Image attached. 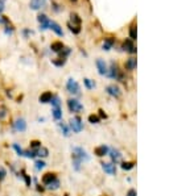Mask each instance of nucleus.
I'll list each match as a JSON object with an SVG mask.
<instances>
[{"label": "nucleus", "mask_w": 169, "mask_h": 196, "mask_svg": "<svg viewBox=\"0 0 169 196\" xmlns=\"http://www.w3.org/2000/svg\"><path fill=\"white\" fill-rule=\"evenodd\" d=\"M72 157H75L77 159H79L81 162H86V161H89L90 159V157L87 155V153H86V150L82 149V147H73V154H72Z\"/></svg>", "instance_id": "1"}, {"label": "nucleus", "mask_w": 169, "mask_h": 196, "mask_svg": "<svg viewBox=\"0 0 169 196\" xmlns=\"http://www.w3.org/2000/svg\"><path fill=\"white\" fill-rule=\"evenodd\" d=\"M70 128L73 129V132H74V133L82 132V129H83L82 118H81L79 116H75V117H73L72 120H70Z\"/></svg>", "instance_id": "2"}, {"label": "nucleus", "mask_w": 169, "mask_h": 196, "mask_svg": "<svg viewBox=\"0 0 169 196\" xmlns=\"http://www.w3.org/2000/svg\"><path fill=\"white\" fill-rule=\"evenodd\" d=\"M67 107H69L70 112H74V113H79L83 109V106L77 100V99H70V100H67Z\"/></svg>", "instance_id": "3"}, {"label": "nucleus", "mask_w": 169, "mask_h": 196, "mask_svg": "<svg viewBox=\"0 0 169 196\" xmlns=\"http://www.w3.org/2000/svg\"><path fill=\"white\" fill-rule=\"evenodd\" d=\"M66 88L70 93H74V95H78V93H79V86H78V83L74 79H69V80H67Z\"/></svg>", "instance_id": "4"}, {"label": "nucleus", "mask_w": 169, "mask_h": 196, "mask_svg": "<svg viewBox=\"0 0 169 196\" xmlns=\"http://www.w3.org/2000/svg\"><path fill=\"white\" fill-rule=\"evenodd\" d=\"M108 155L111 157V161L114 164H118L122 162V153L119 151L118 149H111L108 150Z\"/></svg>", "instance_id": "5"}, {"label": "nucleus", "mask_w": 169, "mask_h": 196, "mask_svg": "<svg viewBox=\"0 0 169 196\" xmlns=\"http://www.w3.org/2000/svg\"><path fill=\"white\" fill-rule=\"evenodd\" d=\"M13 128H15L17 132H25V129H27V123H25V120L22 117H19L15 120V123H13Z\"/></svg>", "instance_id": "6"}, {"label": "nucleus", "mask_w": 169, "mask_h": 196, "mask_svg": "<svg viewBox=\"0 0 169 196\" xmlns=\"http://www.w3.org/2000/svg\"><path fill=\"white\" fill-rule=\"evenodd\" d=\"M108 146L106 145H100V146H97L94 149V154L97 157H105V155H108Z\"/></svg>", "instance_id": "7"}, {"label": "nucleus", "mask_w": 169, "mask_h": 196, "mask_svg": "<svg viewBox=\"0 0 169 196\" xmlns=\"http://www.w3.org/2000/svg\"><path fill=\"white\" fill-rule=\"evenodd\" d=\"M56 179H57V177H56V174H54V172H46V174H44V175H42L41 182H42V184L48 186V184H50L52 182H54Z\"/></svg>", "instance_id": "8"}, {"label": "nucleus", "mask_w": 169, "mask_h": 196, "mask_svg": "<svg viewBox=\"0 0 169 196\" xmlns=\"http://www.w3.org/2000/svg\"><path fill=\"white\" fill-rule=\"evenodd\" d=\"M100 164H102V169L106 174H108V175L116 174V167H115L114 163H100Z\"/></svg>", "instance_id": "9"}, {"label": "nucleus", "mask_w": 169, "mask_h": 196, "mask_svg": "<svg viewBox=\"0 0 169 196\" xmlns=\"http://www.w3.org/2000/svg\"><path fill=\"white\" fill-rule=\"evenodd\" d=\"M97 67H98V71H99L100 75H106V74H108L107 65L103 59H97Z\"/></svg>", "instance_id": "10"}, {"label": "nucleus", "mask_w": 169, "mask_h": 196, "mask_svg": "<svg viewBox=\"0 0 169 196\" xmlns=\"http://www.w3.org/2000/svg\"><path fill=\"white\" fill-rule=\"evenodd\" d=\"M107 93L111 96H114V98H119L120 96V88L118 86H115V84H111V86H108L106 88Z\"/></svg>", "instance_id": "11"}, {"label": "nucleus", "mask_w": 169, "mask_h": 196, "mask_svg": "<svg viewBox=\"0 0 169 196\" xmlns=\"http://www.w3.org/2000/svg\"><path fill=\"white\" fill-rule=\"evenodd\" d=\"M52 98H53L52 92H49V91H46V92L41 93V95H40V98H38V100H40V103H42V104H46V103H50V100H52Z\"/></svg>", "instance_id": "12"}, {"label": "nucleus", "mask_w": 169, "mask_h": 196, "mask_svg": "<svg viewBox=\"0 0 169 196\" xmlns=\"http://www.w3.org/2000/svg\"><path fill=\"white\" fill-rule=\"evenodd\" d=\"M49 28L53 30V32L56 33L57 36H62L64 34V32H62V29H61V27L57 24V22H54V21H50L49 22Z\"/></svg>", "instance_id": "13"}, {"label": "nucleus", "mask_w": 169, "mask_h": 196, "mask_svg": "<svg viewBox=\"0 0 169 196\" xmlns=\"http://www.w3.org/2000/svg\"><path fill=\"white\" fill-rule=\"evenodd\" d=\"M123 47H124V50H127L128 53H135V52H136L134 44H132V39H126L124 44H123Z\"/></svg>", "instance_id": "14"}, {"label": "nucleus", "mask_w": 169, "mask_h": 196, "mask_svg": "<svg viewBox=\"0 0 169 196\" xmlns=\"http://www.w3.org/2000/svg\"><path fill=\"white\" fill-rule=\"evenodd\" d=\"M38 21H40L41 24V29H48L49 28V20L45 15H38Z\"/></svg>", "instance_id": "15"}, {"label": "nucleus", "mask_w": 169, "mask_h": 196, "mask_svg": "<svg viewBox=\"0 0 169 196\" xmlns=\"http://www.w3.org/2000/svg\"><path fill=\"white\" fill-rule=\"evenodd\" d=\"M64 44H62V42H53V44L52 45H50V49H52L53 50V52H54V53H61V52H62V50H64Z\"/></svg>", "instance_id": "16"}, {"label": "nucleus", "mask_w": 169, "mask_h": 196, "mask_svg": "<svg viewBox=\"0 0 169 196\" xmlns=\"http://www.w3.org/2000/svg\"><path fill=\"white\" fill-rule=\"evenodd\" d=\"M110 76L111 78H115V79H118V76H119V69H118V66L115 63H112L111 65V69H110Z\"/></svg>", "instance_id": "17"}, {"label": "nucleus", "mask_w": 169, "mask_h": 196, "mask_svg": "<svg viewBox=\"0 0 169 196\" xmlns=\"http://www.w3.org/2000/svg\"><path fill=\"white\" fill-rule=\"evenodd\" d=\"M36 155L37 157H41V158H45V157H48L49 155V150L46 149V147H40V149H37L36 150Z\"/></svg>", "instance_id": "18"}, {"label": "nucleus", "mask_w": 169, "mask_h": 196, "mask_svg": "<svg viewBox=\"0 0 169 196\" xmlns=\"http://www.w3.org/2000/svg\"><path fill=\"white\" fill-rule=\"evenodd\" d=\"M53 117L54 120H61L62 118V109L61 108H53Z\"/></svg>", "instance_id": "19"}, {"label": "nucleus", "mask_w": 169, "mask_h": 196, "mask_svg": "<svg viewBox=\"0 0 169 196\" xmlns=\"http://www.w3.org/2000/svg\"><path fill=\"white\" fill-rule=\"evenodd\" d=\"M126 67L128 70H134L135 67H136V59H135V58H129L128 61L126 62Z\"/></svg>", "instance_id": "20"}, {"label": "nucleus", "mask_w": 169, "mask_h": 196, "mask_svg": "<svg viewBox=\"0 0 169 196\" xmlns=\"http://www.w3.org/2000/svg\"><path fill=\"white\" fill-rule=\"evenodd\" d=\"M58 125H60V129H61V132L64 133V136H69L70 134V130H69V126H67L65 123H58Z\"/></svg>", "instance_id": "21"}, {"label": "nucleus", "mask_w": 169, "mask_h": 196, "mask_svg": "<svg viewBox=\"0 0 169 196\" xmlns=\"http://www.w3.org/2000/svg\"><path fill=\"white\" fill-rule=\"evenodd\" d=\"M29 147H30V150H37V149H40L41 147V142L38 140H32L30 141V145H29Z\"/></svg>", "instance_id": "22"}, {"label": "nucleus", "mask_w": 169, "mask_h": 196, "mask_svg": "<svg viewBox=\"0 0 169 196\" xmlns=\"http://www.w3.org/2000/svg\"><path fill=\"white\" fill-rule=\"evenodd\" d=\"M50 103H52L53 108H61V101H60V98H58V96H53Z\"/></svg>", "instance_id": "23"}, {"label": "nucleus", "mask_w": 169, "mask_h": 196, "mask_svg": "<svg viewBox=\"0 0 169 196\" xmlns=\"http://www.w3.org/2000/svg\"><path fill=\"white\" fill-rule=\"evenodd\" d=\"M112 45H114V39H112V38H106L105 39V44H103V49H105V50H110Z\"/></svg>", "instance_id": "24"}, {"label": "nucleus", "mask_w": 169, "mask_h": 196, "mask_svg": "<svg viewBox=\"0 0 169 196\" xmlns=\"http://www.w3.org/2000/svg\"><path fill=\"white\" fill-rule=\"evenodd\" d=\"M48 188L52 190V191H54V190H58V188H60V180H58V179H56L54 182H52L50 184H48Z\"/></svg>", "instance_id": "25"}, {"label": "nucleus", "mask_w": 169, "mask_h": 196, "mask_svg": "<svg viewBox=\"0 0 169 196\" xmlns=\"http://www.w3.org/2000/svg\"><path fill=\"white\" fill-rule=\"evenodd\" d=\"M24 157H27V158H30V159H33V158L35 157H37V155H36V151L35 150H24Z\"/></svg>", "instance_id": "26"}, {"label": "nucleus", "mask_w": 169, "mask_h": 196, "mask_svg": "<svg viewBox=\"0 0 169 196\" xmlns=\"http://www.w3.org/2000/svg\"><path fill=\"white\" fill-rule=\"evenodd\" d=\"M134 166H135V162H123V163H122V169L126 170V171L134 169Z\"/></svg>", "instance_id": "27"}, {"label": "nucleus", "mask_w": 169, "mask_h": 196, "mask_svg": "<svg viewBox=\"0 0 169 196\" xmlns=\"http://www.w3.org/2000/svg\"><path fill=\"white\" fill-rule=\"evenodd\" d=\"M99 121H100L99 116H97V115H90V116H89V123H91V124H98Z\"/></svg>", "instance_id": "28"}, {"label": "nucleus", "mask_w": 169, "mask_h": 196, "mask_svg": "<svg viewBox=\"0 0 169 196\" xmlns=\"http://www.w3.org/2000/svg\"><path fill=\"white\" fill-rule=\"evenodd\" d=\"M40 5H41L40 0H30V8H32V9H38Z\"/></svg>", "instance_id": "29"}, {"label": "nucleus", "mask_w": 169, "mask_h": 196, "mask_svg": "<svg viewBox=\"0 0 169 196\" xmlns=\"http://www.w3.org/2000/svg\"><path fill=\"white\" fill-rule=\"evenodd\" d=\"M65 62H66V59H65V58H57V59H53V63H54L56 66H58V67L64 66V65H65Z\"/></svg>", "instance_id": "30"}, {"label": "nucleus", "mask_w": 169, "mask_h": 196, "mask_svg": "<svg viewBox=\"0 0 169 196\" xmlns=\"http://www.w3.org/2000/svg\"><path fill=\"white\" fill-rule=\"evenodd\" d=\"M83 82H84V86H86L89 90H92L95 87V83L92 80H90V79H84Z\"/></svg>", "instance_id": "31"}, {"label": "nucleus", "mask_w": 169, "mask_h": 196, "mask_svg": "<svg viewBox=\"0 0 169 196\" xmlns=\"http://www.w3.org/2000/svg\"><path fill=\"white\" fill-rule=\"evenodd\" d=\"M7 177V171H5V169L3 166H0V182H3Z\"/></svg>", "instance_id": "32"}, {"label": "nucleus", "mask_w": 169, "mask_h": 196, "mask_svg": "<svg viewBox=\"0 0 169 196\" xmlns=\"http://www.w3.org/2000/svg\"><path fill=\"white\" fill-rule=\"evenodd\" d=\"M21 174H22V177H24V179H25V184H27L28 187H30V183H32V180H30V177L25 174L24 171H21Z\"/></svg>", "instance_id": "33"}, {"label": "nucleus", "mask_w": 169, "mask_h": 196, "mask_svg": "<svg viewBox=\"0 0 169 196\" xmlns=\"http://www.w3.org/2000/svg\"><path fill=\"white\" fill-rule=\"evenodd\" d=\"M129 37H131V39H136V28L135 27H131V29H129Z\"/></svg>", "instance_id": "34"}, {"label": "nucleus", "mask_w": 169, "mask_h": 196, "mask_svg": "<svg viewBox=\"0 0 169 196\" xmlns=\"http://www.w3.org/2000/svg\"><path fill=\"white\" fill-rule=\"evenodd\" d=\"M36 170H42V169H44V167H45V162L44 161H37V162H36Z\"/></svg>", "instance_id": "35"}, {"label": "nucleus", "mask_w": 169, "mask_h": 196, "mask_svg": "<svg viewBox=\"0 0 169 196\" xmlns=\"http://www.w3.org/2000/svg\"><path fill=\"white\" fill-rule=\"evenodd\" d=\"M13 149L16 150V153H17L19 155H22V154H24V150H22V149H21L20 146H19L17 144H13Z\"/></svg>", "instance_id": "36"}, {"label": "nucleus", "mask_w": 169, "mask_h": 196, "mask_svg": "<svg viewBox=\"0 0 169 196\" xmlns=\"http://www.w3.org/2000/svg\"><path fill=\"white\" fill-rule=\"evenodd\" d=\"M72 21L73 22H77V24H81V19L78 15H75V13H72Z\"/></svg>", "instance_id": "37"}, {"label": "nucleus", "mask_w": 169, "mask_h": 196, "mask_svg": "<svg viewBox=\"0 0 169 196\" xmlns=\"http://www.w3.org/2000/svg\"><path fill=\"white\" fill-rule=\"evenodd\" d=\"M69 28H70V30H72L73 33H75V34H78V33L81 32V28L79 27H72V25L69 24Z\"/></svg>", "instance_id": "38"}, {"label": "nucleus", "mask_w": 169, "mask_h": 196, "mask_svg": "<svg viewBox=\"0 0 169 196\" xmlns=\"http://www.w3.org/2000/svg\"><path fill=\"white\" fill-rule=\"evenodd\" d=\"M127 196H136V191L134 188H131L128 192H127Z\"/></svg>", "instance_id": "39"}, {"label": "nucleus", "mask_w": 169, "mask_h": 196, "mask_svg": "<svg viewBox=\"0 0 169 196\" xmlns=\"http://www.w3.org/2000/svg\"><path fill=\"white\" fill-rule=\"evenodd\" d=\"M106 117H107V115H106V113L103 112L102 109H99V118H106Z\"/></svg>", "instance_id": "40"}, {"label": "nucleus", "mask_w": 169, "mask_h": 196, "mask_svg": "<svg viewBox=\"0 0 169 196\" xmlns=\"http://www.w3.org/2000/svg\"><path fill=\"white\" fill-rule=\"evenodd\" d=\"M3 9H4V7H3V3H1V1H0V13H1V12H3Z\"/></svg>", "instance_id": "41"}, {"label": "nucleus", "mask_w": 169, "mask_h": 196, "mask_svg": "<svg viewBox=\"0 0 169 196\" xmlns=\"http://www.w3.org/2000/svg\"><path fill=\"white\" fill-rule=\"evenodd\" d=\"M37 191H41V192H42V191H44V187H40V186H38V187H37Z\"/></svg>", "instance_id": "42"}, {"label": "nucleus", "mask_w": 169, "mask_h": 196, "mask_svg": "<svg viewBox=\"0 0 169 196\" xmlns=\"http://www.w3.org/2000/svg\"><path fill=\"white\" fill-rule=\"evenodd\" d=\"M72 1H77V0H72Z\"/></svg>", "instance_id": "43"}]
</instances>
